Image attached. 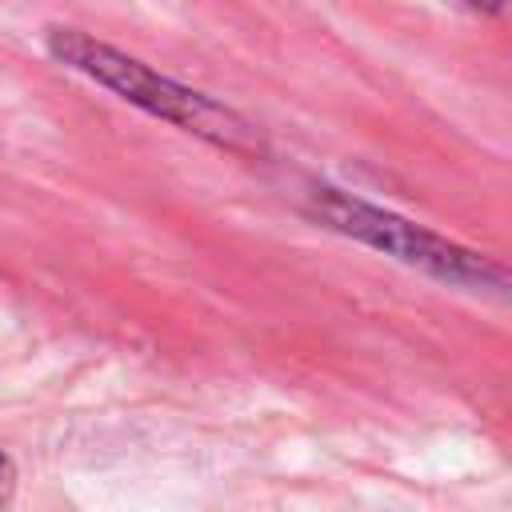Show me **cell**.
<instances>
[{"label": "cell", "mask_w": 512, "mask_h": 512, "mask_svg": "<svg viewBox=\"0 0 512 512\" xmlns=\"http://www.w3.org/2000/svg\"><path fill=\"white\" fill-rule=\"evenodd\" d=\"M460 4H468L472 12H484V16H500L508 8V0H460Z\"/></svg>", "instance_id": "obj_4"}, {"label": "cell", "mask_w": 512, "mask_h": 512, "mask_svg": "<svg viewBox=\"0 0 512 512\" xmlns=\"http://www.w3.org/2000/svg\"><path fill=\"white\" fill-rule=\"evenodd\" d=\"M304 208L312 220H320L324 228L352 236L408 268H420L436 280L460 284V288H504V268L496 260H488L476 248H464L424 224H412L408 216L368 204L344 188L332 184H312L304 192Z\"/></svg>", "instance_id": "obj_2"}, {"label": "cell", "mask_w": 512, "mask_h": 512, "mask_svg": "<svg viewBox=\"0 0 512 512\" xmlns=\"http://www.w3.org/2000/svg\"><path fill=\"white\" fill-rule=\"evenodd\" d=\"M44 48L64 68L116 92L124 104H132V108L212 144V148H224L236 156H260L264 152V136L256 132V124L248 116H240L232 104L156 72L152 64L112 48L108 40H96L84 28L52 24V28H44Z\"/></svg>", "instance_id": "obj_1"}, {"label": "cell", "mask_w": 512, "mask_h": 512, "mask_svg": "<svg viewBox=\"0 0 512 512\" xmlns=\"http://www.w3.org/2000/svg\"><path fill=\"white\" fill-rule=\"evenodd\" d=\"M16 496V460L0 448V508H8Z\"/></svg>", "instance_id": "obj_3"}]
</instances>
